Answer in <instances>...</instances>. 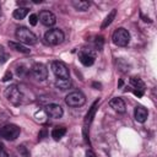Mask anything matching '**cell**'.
I'll return each instance as SVG.
<instances>
[{"label":"cell","instance_id":"obj_1","mask_svg":"<svg viewBox=\"0 0 157 157\" xmlns=\"http://www.w3.org/2000/svg\"><path fill=\"white\" fill-rule=\"evenodd\" d=\"M16 38L18 39V43H22V44H36L38 42V38L37 36L28 28L26 27H18L16 29Z\"/></svg>","mask_w":157,"mask_h":157},{"label":"cell","instance_id":"obj_2","mask_svg":"<svg viewBox=\"0 0 157 157\" xmlns=\"http://www.w3.org/2000/svg\"><path fill=\"white\" fill-rule=\"evenodd\" d=\"M65 36H64V32L59 28H53V29H49L45 32L44 34V40L47 44L49 45H58L60 43H63Z\"/></svg>","mask_w":157,"mask_h":157},{"label":"cell","instance_id":"obj_3","mask_svg":"<svg viewBox=\"0 0 157 157\" xmlns=\"http://www.w3.org/2000/svg\"><path fill=\"white\" fill-rule=\"evenodd\" d=\"M112 40L118 47H125L130 42V33L128 32V29L120 27L114 31V33L112 36Z\"/></svg>","mask_w":157,"mask_h":157},{"label":"cell","instance_id":"obj_4","mask_svg":"<svg viewBox=\"0 0 157 157\" xmlns=\"http://www.w3.org/2000/svg\"><path fill=\"white\" fill-rule=\"evenodd\" d=\"M5 96L9 99L10 103H12L13 105H20L22 103L23 99V94L20 91V88L16 85H11L5 90Z\"/></svg>","mask_w":157,"mask_h":157},{"label":"cell","instance_id":"obj_5","mask_svg":"<svg viewBox=\"0 0 157 157\" xmlns=\"http://www.w3.org/2000/svg\"><path fill=\"white\" fill-rule=\"evenodd\" d=\"M20 132H21V129L17 125L6 124L0 129V137H2L5 140H9V141H12V140H16L18 137Z\"/></svg>","mask_w":157,"mask_h":157},{"label":"cell","instance_id":"obj_6","mask_svg":"<svg viewBox=\"0 0 157 157\" xmlns=\"http://www.w3.org/2000/svg\"><path fill=\"white\" fill-rule=\"evenodd\" d=\"M86 102V97L82 92L80 91H74L70 92L66 97H65V103L70 107H81Z\"/></svg>","mask_w":157,"mask_h":157},{"label":"cell","instance_id":"obj_7","mask_svg":"<svg viewBox=\"0 0 157 157\" xmlns=\"http://www.w3.org/2000/svg\"><path fill=\"white\" fill-rule=\"evenodd\" d=\"M52 71L58 78H69V69L61 61H53L52 63Z\"/></svg>","mask_w":157,"mask_h":157},{"label":"cell","instance_id":"obj_8","mask_svg":"<svg viewBox=\"0 0 157 157\" xmlns=\"http://www.w3.org/2000/svg\"><path fill=\"white\" fill-rule=\"evenodd\" d=\"M32 74H33V76H34L37 80L43 81V80H45V78L48 77V69H47V66H45L44 64H42V63H36V64H33V66H32Z\"/></svg>","mask_w":157,"mask_h":157},{"label":"cell","instance_id":"obj_9","mask_svg":"<svg viewBox=\"0 0 157 157\" xmlns=\"http://www.w3.org/2000/svg\"><path fill=\"white\" fill-rule=\"evenodd\" d=\"M38 20L47 27H50V26H54L55 22H56V16L48 11V10H43L39 12V16H38Z\"/></svg>","mask_w":157,"mask_h":157},{"label":"cell","instance_id":"obj_10","mask_svg":"<svg viewBox=\"0 0 157 157\" xmlns=\"http://www.w3.org/2000/svg\"><path fill=\"white\" fill-rule=\"evenodd\" d=\"M45 113L48 117L50 118H54V119H59L63 117L64 114V110L63 108L59 105V104H55V103H50L45 107Z\"/></svg>","mask_w":157,"mask_h":157},{"label":"cell","instance_id":"obj_11","mask_svg":"<svg viewBox=\"0 0 157 157\" xmlns=\"http://www.w3.org/2000/svg\"><path fill=\"white\" fill-rule=\"evenodd\" d=\"M78 59L82 65L85 66H91L94 63V54L91 53L90 50H81L78 53Z\"/></svg>","mask_w":157,"mask_h":157},{"label":"cell","instance_id":"obj_12","mask_svg":"<svg viewBox=\"0 0 157 157\" xmlns=\"http://www.w3.org/2000/svg\"><path fill=\"white\" fill-rule=\"evenodd\" d=\"M109 105L110 108H113L115 112L118 113H125L126 110V105H125V102L120 98V97H115V98H112L109 101Z\"/></svg>","mask_w":157,"mask_h":157},{"label":"cell","instance_id":"obj_13","mask_svg":"<svg viewBox=\"0 0 157 157\" xmlns=\"http://www.w3.org/2000/svg\"><path fill=\"white\" fill-rule=\"evenodd\" d=\"M134 117L136 119V121L139 123H145L147 120L148 117V112L146 108H144L142 105H136L134 109Z\"/></svg>","mask_w":157,"mask_h":157},{"label":"cell","instance_id":"obj_14","mask_svg":"<svg viewBox=\"0 0 157 157\" xmlns=\"http://www.w3.org/2000/svg\"><path fill=\"white\" fill-rule=\"evenodd\" d=\"M130 83L136 88V91L134 92L136 96L141 97L144 94V91H145V83L142 82V80L140 77H131L130 78Z\"/></svg>","mask_w":157,"mask_h":157},{"label":"cell","instance_id":"obj_15","mask_svg":"<svg viewBox=\"0 0 157 157\" xmlns=\"http://www.w3.org/2000/svg\"><path fill=\"white\" fill-rule=\"evenodd\" d=\"M98 103H99V101L97 99V101L91 105L90 110L87 112V114H86V117H85V126H86V128H87V125H90V124L92 123V120H93V118H94V114H96V112H97Z\"/></svg>","mask_w":157,"mask_h":157},{"label":"cell","instance_id":"obj_16","mask_svg":"<svg viewBox=\"0 0 157 157\" xmlns=\"http://www.w3.org/2000/svg\"><path fill=\"white\" fill-rule=\"evenodd\" d=\"M71 5L77 10V11H87L88 7L91 6V2L87 0H72Z\"/></svg>","mask_w":157,"mask_h":157},{"label":"cell","instance_id":"obj_17","mask_svg":"<svg viewBox=\"0 0 157 157\" xmlns=\"http://www.w3.org/2000/svg\"><path fill=\"white\" fill-rule=\"evenodd\" d=\"M9 47H10L11 49H13V50H16V52H20V53H23V54H29V53H31V50H29L27 47H25L22 43L9 42Z\"/></svg>","mask_w":157,"mask_h":157},{"label":"cell","instance_id":"obj_18","mask_svg":"<svg viewBox=\"0 0 157 157\" xmlns=\"http://www.w3.org/2000/svg\"><path fill=\"white\" fill-rule=\"evenodd\" d=\"M65 134H66V128H64V126H55L53 129V131H52V137L55 141H59Z\"/></svg>","mask_w":157,"mask_h":157},{"label":"cell","instance_id":"obj_19","mask_svg":"<svg viewBox=\"0 0 157 157\" xmlns=\"http://www.w3.org/2000/svg\"><path fill=\"white\" fill-rule=\"evenodd\" d=\"M27 13H28V9L20 6V7H17L16 10H13L12 16H13L15 20H22V18H25V17L27 16Z\"/></svg>","mask_w":157,"mask_h":157},{"label":"cell","instance_id":"obj_20","mask_svg":"<svg viewBox=\"0 0 157 157\" xmlns=\"http://www.w3.org/2000/svg\"><path fill=\"white\" fill-rule=\"evenodd\" d=\"M70 86H71L70 78H56V81H55V87H58L63 91L70 88Z\"/></svg>","mask_w":157,"mask_h":157},{"label":"cell","instance_id":"obj_21","mask_svg":"<svg viewBox=\"0 0 157 157\" xmlns=\"http://www.w3.org/2000/svg\"><path fill=\"white\" fill-rule=\"evenodd\" d=\"M115 15H117V10L115 9H113L109 13H108V16L104 18V21L102 22V26H101V28L102 29H104V28H107L112 22H113V20L115 18Z\"/></svg>","mask_w":157,"mask_h":157},{"label":"cell","instance_id":"obj_22","mask_svg":"<svg viewBox=\"0 0 157 157\" xmlns=\"http://www.w3.org/2000/svg\"><path fill=\"white\" fill-rule=\"evenodd\" d=\"M9 58V54L5 52L4 47H0V64H4Z\"/></svg>","mask_w":157,"mask_h":157},{"label":"cell","instance_id":"obj_23","mask_svg":"<svg viewBox=\"0 0 157 157\" xmlns=\"http://www.w3.org/2000/svg\"><path fill=\"white\" fill-rule=\"evenodd\" d=\"M18 151L22 155V157H29V152H28V150H27V147L25 145H20L18 146Z\"/></svg>","mask_w":157,"mask_h":157},{"label":"cell","instance_id":"obj_24","mask_svg":"<svg viewBox=\"0 0 157 157\" xmlns=\"http://www.w3.org/2000/svg\"><path fill=\"white\" fill-rule=\"evenodd\" d=\"M103 43H104V40H103V37H98V38H96V47H97V49L98 50H102V48H103Z\"/></svg>","mask_w":157,"mask_h":157},{"label":"cell","instance_id":"obj_25","mask_svg":"<svg viewBox=\"0 0 157 157\" xmlns=\"http://www.w3.org/2000/svg\"><path fill=\"white\" fill-rule=\"evenodd\" d=\"M37 22H38V16H37L36 13L29 15V25L36 26V25H37Z\"/></svg>","mask_w":157,"mask_h":157},{"label":"cell","instance_id":"obj_26","mask_svg":"<svg viewBox=\"0 0 157 157\" xmlns=\"http://www.w3.org/2000/svg\"><path fill=\"white\" fill-rule=\"evenodd\" d=\"M11 78H12V74H11V71H6V72H5V75L2 76V81H4V82L10 81Z\"/></svg>","mask_w":157,"mask_h":157},{"label":"cell","instance_id":"obj_27","mask_svg":"<svg viewBox=\"0 0 157 157\" xmlns=\"http://www.w3.org/2000/svg\"><path fill=\"white\" fill-rule=\"evenodd\" d=\"M0 157H7V152L1 142H0Z\"/></svg>","mask_w":157,"mask_h":157},{"label":"cell","instance_id":"obj_28","mask_svg":"<svg viewBox=\"0 0 157 157\" xmlns=\"http://www.w3.org/2000/svg\"><path fill=\"white\" fill-rule=\"evenodd\" d=\"M26 71H27V70H26V67H25V66H22V65H21V67L18 66V67H17V70H16V72H17V75H18V76H22Z\"/></svg>","mask_w":157,"mask_h":157},{"label":"cell","instance_id":"obj_29","mask_svg":"<svg viewBox=\"0 0 157 157\" xmlns=\"http://www.w3.org/2000/svg\"><path fill=\"white\" fill-rule=\"evenodd\" d=\"M45 135H47V130H45V129H42V131L38 134V140L44 139V137H45Z\"/></svg>","mask_w":157,"mask_h":157},{"label":"cell","instance_id":"obj_30","mask_svg":"<svg viewBox=\"0 0 157 157\" xmlns=\"http://www.w3.org/2000/svg\"><path fill=\"white\" fill-rule=\"evenodd\" d=\"M86 157H97V156L94 155V152H92V151H87V152H86Z\"/></svg>","mask_w":157,"mask_h":157},{"label":"cell","instance_id":"obj_31","mask_svg":"<svg viewBox=\"0 0 157 157\" xmlns=\"http://www.w3.org/2000/svg\"><path fill=\"white\" fill-rule=\"evenodd\" d=\"M93 86H94V87H98V90L101 88V83H96V82H94V83H93Z\"/></svg>","mask_w":157,"mask_h":157},{"label":"cell","instance_id":"obj_32","mask_svg":"<svg viewBox=\"0 0 157 157\" xmlns=\"http://www.w3.org/2000/svg\"><path fill=\"white\" fill-rule=\"evenodd\" d=\"M33 2H34V4H38V2L40 4V2H43V1H42V0H33Z\"/></svg>","mask_w":157,"mask_h":157},{"label":"cell","instance_id":"obj_33","mask_svg":"<svg viewBox=\"0 0 157 157\" xmlns=\"http://www.w3.org/2000/svg\"><path fill=\"white\" fill-rule=\"evenodd\" d=\"M0 10H1V9H0Z\"/></svg>","mask_w":157,"mask_h":157}]
</instances>
